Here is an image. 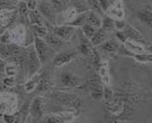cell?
I'll return each instance as SVG.
<instances>
[{"label":"cell","mask_w":152,"mask_h":123,"mask_svg":"<svg viewBox=\"0 0 152 123\" xmlns=\"http://www.w3.org/2000/svg\"><path fill=\"white\" fill-rule=\"evenodd\" d=\"M3 115H4V113H3V112H0V119L3 118Z\"/></svg>","instance_id":"cell-45"},{"label":"cell","mask_w":152,"mask_h":123,"mask_svg":"<svg viewBox=\"0 0 152 123\" xmlns=\"http://www.w3.org/2000/svg\"><path fill=\"white\" fill-rule=\"evenodd\" d=\"M61 14H62V20H63L62 25H66V24L71 23L72 21H73L77 18V16L80 14L72 4H69L66 9L61 13Z\"/></svg>","instance_id":"cell-21"},{"label":"cell","mask_w":152,"mask_h":123,"mask_svg":"<svg viewBox=\"0 0 152 123\" xmlns=\"http://www.w3.org/2000/svg\"><path fill=\"white\" fill-rule=\"evenodd\" d=\"M103 99H105V101H109L113 98L114 96V91L113 88L110 85H103Z\"/></svg>","instance_id":"cell-38"},{"label":"cell","mask_w":152,"mask_h":123,"mask_svg":"<svg viewBox=\"0 0 152 123\" xmlns=\"http://www.w3.org/2000/svg\"><path fill=\"white\" fill-rule=\"evenodd\" d=\"M37 10L44 20L51 26L57 25V14L50 4V1L38 2Z\"/></svg>","instance_id":"cell-6"},{"label":"cell","mask_w":152,"mask_h":123,"mask_svg":"<svg viewBox=\"0 0 152 123\" xmlns=\"http://www.w3.org/2000/svg\"><path fill=\"white\" fill-rule=\"evenodd\" d=\"M20 75V69L18 65L15 64H6L4 69V75L6 77H13L17 79Z\"/></svg>","instance_id":"cell-26"},{"label":"cell","mask_w":152,"mask_h":123,"mask_svg":"<svg viewBox=\"0 0 152 123\" xmlns=\"http://www.w3.org/2000/svg\"><path fill=\"white\" fill-rule=\"evenodd\" d=\"M43 99L39 96H36L31 100L29 109V114L32 116L34 122L38 123L44 116Z\"/></svg>","instance_id":"cell-9"},{"label":"cell","mask_w":152,"mask_h":123,"mask_svg":"<svg viewBox=\"0 0 152 123\" xmlns=\"http://www.w3.org/2000/svg\"><path fill=\"white\" fill-rule=\"evenodd\" d=\"M107 40H108V33L105 32L102 29H98L95 32V34L92 37V39L90 40V42H91V44H93V47L97 48L98 46L103 44Z\"/></svg>","instance_id":"cell-23"},{"label":"cell","mask_w":152,"mask_h":123,"mask_svg":"<svg viewBox=\"0 0 152 123\" xmlns=\"http://www.w3.org/2000/svg\"><path fill=\"white\" fill-rule=\"evenodd\" d=\"M78 40L79 45L78 51H77L78 54L85 57H90L92 55V52L94 47L93 46V44H91L90 40L84 36L81 30L78 31Z\"/></svg>","instance_id":"cell-14"},{"label":"cell","mask_w":152,"mask_h":123,"mask_svg":"<svg viewBox=\"0 0 152 123\" xmlns=\"http://www.w3.org/2000/svg\"><path fill=\"white\" fill-rule=\"evenodd\" d=\"M88 12H85V13H82L77 16V18L72 21L71 23L69 24H66L67 25H70V26H72L74 28H82L85 24H86V20H87V17H88Z\"/></svg>","instance_id":"cell-28"},{"label":"cell","mask_w":152,"mask_h":123,"mask_svg":"<svg viewBox=\"0 0 152 123\" xmlns=\"http://www.w3.org/2000/svg\"><path fill=\"white\" fill-rule=\"evenodd\" d=\"M30 29L32 30L33 34L35 36L39 37L40 39H44L45 35L48 33V29L45 25H35V26H30Z\"/></svg>","instance_id":"cell-32"},{"label":"cell","mask_w":152,"mask_h":123,"mask_svg":"<svg viewBox=\"0 0 152 123\" xmlns=\"http://www.w3.org/2000/svg\"><path fill=\"white\" fill-rule=\"evenodd\" d=\"M6 63L4 59L0 56V81L4 78V69Z\"/></svg>","instance_id":"cell-43"},{"label":"cell","mask_w":152,"mask_h":123,"mask_svg":"<svg viewBox=\"0 0 152 123\" xmlns=\"http://www.w3.org/2000/svg\"><path fill=\"white\" fill-rule=\"evenodd\" d=\"M43 40L50 48H51L53 50H59V49H62L66 45V42H64L63 40L59 39L58 37H56L54 34L50 32L49 30H48L47 35H45V37Z\"/></svg>","instance_id":"cell-19"},{"label":"cell","mask_w":152,"mask_h":123,"mask_svg":"<svg viewBox=\"0 0 152 123\" xmlns=\"http://www.w3.org/2000/svg\"><path fill=\"white\" fill-rule=\"evenodd\" d=\"M114 2L115 1H112V0H98V4L100 5V8L103 10L104 14L113 6Z\"/></svg>","instance_id":"cell-39"},{"label":"cell","mask_w":152,"mask_h":123,"mask_svg":"<svg viewBox=\"0 0 152 123\" xmlns=\"http://www.w3.org/2000/svg\"><path fill=\"white\" fill-rule=\"evenodd\" d=\"M105 32H113L115 31L114 30V20L109 18L107 15H104L102 18V22H101V28Z\"/></svg>","instance_id":"cell-27"},{"label":"cell","mask_w":152,"mask_h":123,"mask_svg":"<svg viewBox=\"0 0 152 123\" xmlns=\"http://www.w3.org/2000/svg\"><path fill=\"white\" fill-rule=\"evenodd\" d=\"M120 43L116 40H108L103 44L98 46V48L101 49L104 53L108 54H117L118 50L120 46Z\"/></svg>","instance_id":"cell-20"},{"label":"cell","mask_w":152,"mask_h":123,"mask_svg":"<svg viewBox=\"0 0 152 123\" xmlns=\"http://www.w3.org/2000/svg\"><path fill=\"white\" fill-rule=\"evenodd\" d=\"M17 13H18V23L25 26H30L29 23V10L27 9L25 1H19L17 4Z\"/></svg>","instance_id":"cell-18"},{"label":"cell","mask_w":152,"mask_h":123,"mask_svg":"<svg viewBox=\"0 0 152 123\" xmlns=\"http://www.w3.org/2000/svg\"><path fill=\"white\" fill-rule=\"evenodd\" d=\"M38 123H64L63 120L59 115L56 113H50L45 115Z\"/></svg>","instance_id":"cell-31"},{"label":"cell","mask_w":152,"mask_h":123,"mask_svg":"<svg viewBox=\"0 0 152 123\" xmlns=\"http://www.w3.org/2000/svg\"><path fill=\"white\" fill-rule=\"evenodd\" d=\"M97 30H97L96 28H94V27L91 26V25H87V24H85V25L81 28L82 33H83L84 36H85L87 39H88L89 40L92 39V37L94 35L95 32H96Z\"/></svg>","instance_id":"cell-35"},{"label":"cell","mask_w":152,"mask_h":123,"mask_svg":"<svg viewBox=\"0 0 152 123\" xmlns=\"http://www.w3.org/2000/svg\"><path fill=\"white\" fill-rule=\"evenodd\" d=\"M78 56L79 54L77 51H61L55 54L52 59V65L55 67H62L72 62L77 58H78Z\"/></svg>","instance_id":"cell-8"},{"label":"cell","mask_w":152,"mask_h":123,"mask_svg":"<svg viewBox=\"0 0 152 123\" xmlns=\"http://www.w3.org/2000/svg\"><path fill=\"white\" fill-rule=\"evenodd\" d=\"M89 94L91 98L94 101H100L103 98V85H96L88 89Z\"/></svg>","instance_id":"cell-29"},{"label":"cell","mask_w":152,"mask_h":123,"mask_svg":"<svg viewBox=\"0 0 152 123\" xmlns=\"http://www.w3.org/2000/svg\"><path fill=\"white\" fill-rule=\"evenodd\" d=\"M40 77H41V73H39V74L35 75L33 77L27 80L22 85L23 90H25V92H28V93L35 90L37 86H38V85H39Z\"/></svg>","instance_id":"cell-22"},{"label":"cell","mask_w":152,"mask_h":123,"mask_svg":"<svg viewBox=\"0 0 152 123\" xmlns=\"http://www.w3.org/2000/svg\"><path fill=\"white\" fill-rule=\"evenodd\" d=\"M53 86V79L50 72L41 73V77L39 80V85L35 90L39 93H43L45 91H49Z\"/></svg>","instance_id":"cell-17"},{"label":"cell","mask_w":152,"mask_h":123,"mask_svg":"<svg viewBox=\"0 0 152 123\" xmlns=\"http://www.w3.org/2000/svg\"><path fill=\"white\" fill-rule=\"evenodd\" d=\"M18 20L17 9L0 10V25L9 29L12 25L16 24Z\"/></svg>","instance_id":"cell-11"},{"label":"cell","mask_w":152,"mask_h":123,"mask_svg":"<svg viewBox=\"0 0 152 123\" xmlns=\"http://www.w3.org/2000/svg\"><path fill=\"white\" fill-rule=\"evenodd\" d=\"M2 119L5 123H20V116L17 111L13 114L4 113Z\"/></svg>","instance_id":"cell-36"},{"label":"cell","mask_w":152,"mask_h":123,"mask_svg":"<svg viewBox=\"0 0 152 123\" xmlns=\"http://www.w3.org/2000/svg\"><path fill=\"white\" fill-rule=\"evenodd\" d=\"M45 26L50 32L54 34L56 37L63 40L64 42H67L72 38V36L77 31V28H74L72 26L67 25H56V26H51L45 22Z\"/></svg>","instance_id":"cell-7"},{"label":"cell","mask_w":152,"mask_h":123,"mask_svg":"<svg viewBox=\"0 0 152 123\" xmlns=\"http://www.w3.org/2000/svg\"><path fill=\"white\" fill-rule=\"evenodd\" d=\"M50 3L57 14L58 13H62L69 4V1H50Z\"/></svg>","instance_id":"cell-33"},{"label":"cell","mask_w":152,"mask_h":123,"mask_svg":"<svg viewBox=\"0 0 152 123\" xmlns=\"http://www.w3.org/2000/svg\"><path fill=\"white\" fill-rule=\"evenodd\" d=\"M50 98L54 101L56 106L72 109L74 111L79 110L83 106V101L77 96L67 92L59 90L52 91L50 94Z\"/></svg>","instance_id":"cell-2"},{"label":"cell","mask_w":152,"mask_h":123,"mask_svg":"<svg viewBox=\"0 0 152 123\" xmlns=\"http://www.w3.org/2000/svg\"><path fill=\"white\" fill-rule=\"evenodd\" d=\"M33 46H34L36 54H37V56H38L42 65L46 64L51 57L53 59L55 54H56L55 52V50H53L51 48H50L47 45V44L45 42L43 39H40L35 35H34Z\"/></svg>","instance_id":"cell-3"},{"label":"cell","mask_w":152,"mask_h":123,"mask_svg":"<svg viewBox=\"0 0 152 123\" xmlns=\"http://www.w3.org/2000/svg\"><path fill=\"white\" fill-rule=\"evenodd\" d=\"M124 46L133 54H143V53H151V46H145L143 44L134 42L133 40H127L124 43Z\"/></svg>","instance_id":"cell-15"},{"label":"cell","mask_w":152,"mask_h":123,"mask_svg":"<svg viewBox=\"0 0 152 123\" xmlns=\"http://www.w3.org/2000/svg\"><path fill=\"white\" fill-rule=\"evenodd\" d=\"M42 64L36 54L34 46L31 45L27 48V80L39 74Z\"/></svg>","instance_id":"cell-5"},{"label":"cell","mask_w":152,"mask_h":123,"mask_svg":"<svg viewBox=\"0 0 152 123\" xmlns=\"http://www.w3.org/2000/svg\"><path fill=\"white\" fill-rule=\"evenodd\" d=\"M60 83L67 88H83L86 87V79L79 76L70 70H64L60 75Z\"/></svg>","instance_id":"cell-4"},{"label":"cell","mask_w":152,"mask_h":123,"mask_svg":"<svg viewBox=\"0 0 152 123\" xmlns=\"http://www.w3.org/2000/svg\"><path fill=\"white\" fill-rule=\"evenodd\" d=\"M122 32L124 38H125V40H133V41L140 43L145 46H151V44L147 43L145 36L131 25L127 24L126 27L124 28V30H123Z\"/></svg>","instance_id":"cell-10"},{"label":"cell","mask_w":152,"mask_h":123,"mask_svg":"<svg viewBox=\"0 0 152 123\" xmlns=\"http://www.w3.org/2000/svg\"><path fill=\"white\" fill-rule=\"evenodd\" d=\"M101 22H102V18L99 15L95 14L93 11H88L87 20H86L87 25H91L98 30L101 28Z\"/></svg>","instance_id":"cell-25"},{"label":"cell","mask_w":152,"mask_h":123,"mask_svg":"<svg viewBox=\"0 0 152 123\" xmlns=\"http://www.w3.org/2000/svg\"><path fill=\"white\" fill-rule=\"evenodd\" d=\"M7 30H8V29H6V28H4V26L0 25V36L3 35V34H4V33L5 31H6Z\"/></svg>","instance_id":"cell-44"},{"label":"cell","mask_w":152,"mask_h":123,"mask_svg":"<svg viewBox=\"0 0 152 123\" xmlns=\"http://www.w3.org/2000/svg\"><path fill=\"white\" fill-rule=\"evenodd\" d=\"M29 23L30 26H35V25H45V21L40 15L39 11L36 9L34 11L29 12Z\"/></svg>","instance_id":"cell-24"},{"label":"cell","mask_w":152,"mask_h":123,"mask_svg":"<svg viewBox=\"0 0 152 123\" xmlns=\"http://www.w3.org/2000/svg\"><path fill=\"white\" fill-rule=\"evenodd\" d=\"M105 15L108 16L113 20H124L125 11L124 2L115 1L113 6L105 13Z\"/></svg>","instance_id":"cell-12"},{"label":"cell","mask_w":152,"mask_h":123,"mask_svg":"<svg viewBox=\"0 0 152 123\" xmlns=\"http://www.w3.org/2000/svg\"><path fill=\"white\" fill-rule=\"evenodd\" d=\"M1 81H2V83L4 84V85L8 86V87H13V86H15V85H17L16 79L13 78V77H6L5 76Z\"/></svg>","instance_id":"cell-40"},{"label":"cell","mask_w":152,"mask_h":123,"mask_svg":"<svg viewBox=\"0 0 152 123\" xmlns=\"http://www.w3.org/2000/svg\"><path fill=\"white\" fill-rule=\"evenodd\" d=\"M100 80L103 85H110L111 84V77H110V71H109V64L107 60H102L100 65L96 69Z\"/></svg>","instance_id":"cell-16"},{"label":"cell","mask_w":152,"mask_h":123,"mask_svg":"<svg viewBox=\"0 0 152 123\" xmlns=\"http://www.w3.org/2000/svg\"><path fill=\"white\" fill-rule=\"evenodd\" d=\"M127 24L124 20H114V30L115 31H123Z\"/></svg>","instance_id":"cell-41"},{"label":"cell","mask_w":152,"mask_h":123,"mask_svg":"<svg viewBox=\"0 0 152 123\" xmlns=\"http://www.w3.org/2000/svg\"><path fill=\"white\" fill-rule=\"evenodd\" d=\"M92 58V62L93 64V67L94 69H97L98 68V66L100 65L101 62H102V59H101V56H100V54L98 51V49L96 47H94L93 49V52H92V55L90 56Z\"/></svg>","instance_id":"cell-37"},{"label":"cell","mask_w":152,"mask_h":123,"mask_svg":"<svg viewBox=\"0 0 152 123\" xmlns=\"http://www.w3.org/2000/svg\"><path fill=\"white\" fill-rule=\"evenodd\" d=\"M137 19L143 25H146L149 28L152 27V7L151 4H148L142 6L137 11Z\"/></svg>","instance_id":"cell-13"},{"label":"cell","mask_w":152,"mask_h":123,"mask_svg":"<svg viewBox=\"0 0 152 123\" xmlns=\"http://www.w3.org/2000/svg\"><path fill=\"white\" fill-rule=\"evenodd\" d=\"M26 6L29 11H34L37 9V6H38V1H34V0H29V1H25Z\"/></svg>","instance_id":"cell-42"},{"label":"cell","mask_w":152,"mask_h":123,"mask_svg":"<svg viewBox=\"0 0 152 123\" xmlns=\"http://www.w3.org/2000/svg\"><path fill=\"white\" fill-rule=\"evenodd\" d=\"M131 58L135 59L138 63H140V64H151L152 62L151 53H143V54H133Z\"/></svg>","instance_id":"cell-30"},{"label":"cell","mask_w":152,"mask_h":123,"mask_svg":"<svg viewBox=\"0 0 152 123\" xmlns=\"http://www.w3.org/2000/svg\"><path fill=\"white\" fill-rule=\"evenodd\" d=\"M87 2H88V4L90 11L94 12L95 14L99 15L101 18H103V16L105 15L104 13L103 12V10L101 9V8H100V5L98 4V1L93 0V1H87Z\"/></svg>","instance_id":"cell-34"},{"label":"cell","mask_w":152,"mask_h":123,"mask_svg":"<svg viewBox=\"0 0 152 123\" xmlns=\"http://www.w3.org/2000/svg\"><path fill=\"white\" fill-rule=\"evenodd\" d=\"M7 32L10 44H17L24 48H28L33 45L34 35L30 26H25L16 23L10 27L7 30Z\"/></svg>","instance_id":"cell-1"}]
</instances>
